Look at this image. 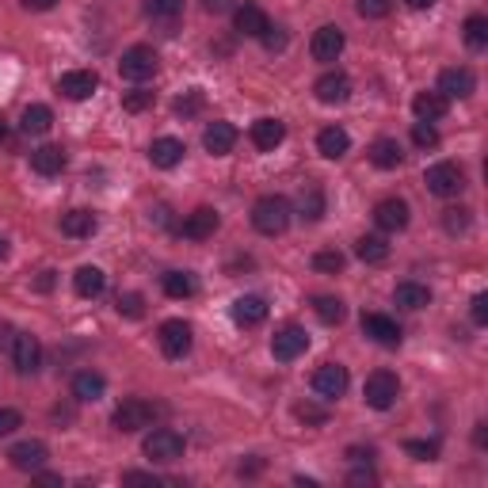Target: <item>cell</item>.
<instances>
[{
	"label": "cell",
	"instance_id": "6da1fadb",
	"mask_svg": "<svg viewBox=\"0 0 488 488\" xmlns=\"http://www.w3.org/2000/svg\"><path fill=\"white\" fill-rule=\"evenodd\" d=\"M252 225L260 229L264 237H279V233H286V225H290V203H286L282 195H264V198H256V206H252Z\"/></svg>",
	"mask_w": 488,
	"mask_h": 488
},
{
	"label": "cell",
	"instance_id": "7a4b0ae2",
	"mask_svg": "<svg viewBox=\"0 0 488 488\" xmlns=\"http://www.w3.org/2000/svg\"><path fill=\"white\" fill-rule=\"evenodd\" d=\"M363 397H366V405L378 408V412L393 408L397 397H400V378L393 374V370H374V374L366 378V385H363Z\"/></svg>",
	"mask_w": 488,
	"mask_h": 488
},
{
	"label": "cell",
	"instance_id": "3957f363",
	"mask_svg": "<svg viewBox=\"0 0 488 488\" xmlns=\"http://www.w3.org/2000/svg\"><path fill=\"white\" fill-rule=\"evenodd\" d=\"M119 77L130 80V84H141V80L156 77V54H153V46H130V50H122V57H119Z\"/></svg>",
	"mask_w": 488,
	"mask_h": 488
},
{
	"label": "cell",
	"instance_id": "277c9868",
	"mask_svg": "<svg viewBox=\"0 0 488 488\" xmlns=\"http://www.w3.org/2000/svg\"><path fill=\"white\" fill-rule=\"evenodd\" d=\"M153 405L149 400H141V397H130V400H122L119 408H114L111 416V424H114V432H122V435H130V432H141V427H149L153 424Z\"/></svg>",
	"mask_w": 488,
	"mask_h": 488
},
{
	"label": "cell",
	"instance_id": "5b68a950",
	"mask_svg": "<svg viewBox=\"0 0 488 488\" xmlns=\"http://www.w3.org/2000/svg\"><path fill=\"white\" fill-rule=\"evenodd\" d=\"M141 450H146L149 462H176V458H183V435L172 432V427H156V432L146 435Z\"/></svg>",
	"mask_w": 488,
	"mask_h": 488
},
{
	"label": "cell",
	"instance_id": "8992f818",
	"mask_svg": "<svg viewBox=\"0 0 488 488\" xmlns=\"http://www.w3.org/2000/svg\"><path fill=\"white\" fill-rule=\"evenodd\" d=\"M424 183H427V191H432V195H439V198H454L458 191L466 188V172L458 168V164H450V161H442V164H432V168H427Z\"/></svg>",
	"mask_w": 488,
	"mask_h": 488
},
{
	"label": "cell",
	"instance_id": "52a82bcc",
	"mask_svg": "<svg viewBox=\"0 0 488 488\" xmlns=\"http://www.w3.org/2000/svg\"><path fill=\"white\" fill-rule=\"evenodd\" d=\"M309 348V332L298 324H282L275 336H271V355L279 358V363H294L298 355H306Z\"/></svg>",
	"mask_w": 488,
	"mask_h": 488
},
{
	"label": "cell",
	"instance_id": "ba28073f",
	"mask_svg": "<svg viewBox=\"0 0 488 488\" xmlns=\"http://www.w3.org/2000/svg\"><path fill=\"white\" fill-rule=\"evenodd\" d=\"M8 462H12V469H20V473H38L42 466L50 462V447L42 439H23V442H16V447L8 450Z\"/></svg>",
	"mask_w": 488,
	"mask_h": 488
},
{
	"label": "cell",
	"instance_id": "9c48e42d",
	"mask_svg": "<svg viewBox=\"0 0 488 488\" xmlns=\"http://www.w3.org/2000/svg\"><path fill=\"white\" fill-rule=\"evenodd\" d=\"M313 393L321 400H340L348 393V366H340V363L317 366V374H313Z\"/></svg>",
	"mask_w": 488,
	"mask_h": 488
},
{
	"label": "cell",
	"instance_id": "30bf717a",
	"mask_svg": "<svg viewBox=\"0 0 488 488\" xmlns=\"http://www.w3.org/2000/svg\"><path fill=\"white\" fill-rule=\"evenodd\" d=\"M12 366H16V374H35L42 366V343L31 332L12 336Z\"/></svg>",
	"mask_w": 488,
	"mask_h": 488
},
{
	"label": "cell",
	"instance_id": "8fae6325",
	"mask_svg": "<svg viewBox=\"0 0 488 488\" xmlns=\"http://www.w3.org/2000/svg\"><path fill=\"white\" fill-rule=\"evenodd\" d=\"M343 46H348V38H343L340 27L324 23V27H317V35H313L309 54H313V62H336V57L343 54Z\"/></svg>",
	"mask_w": 488,
	"mask_h": 488
},
{
	"label": "cell",
	"instance_id": "7c38bea8",
	"mask_svg": "<svg viewBox=\"0 0 488 488\" xmlns=\"http://www.w3.org/2000/svg\"><path fill=\"white\" fill-rule=\"evenodd\" d=\"M156 340H161L164 358H183L191 351V324L188 321H164Z\"/></svg>",
	"mask_w": 488,
	"mask_h": 488
},
{
	"label": "cell",
	"instance_id": "4fadbf2b",
	"mask_svg": "<svg viewBox=\"0 0 488 488\" xmlns=\"http://www.w3.org/2000/svg\"><path fill=\"white\" fill-rule=\"evenodd\" d=\"M473 88H477V77H473V69H466V65H454V69H442L439 73V96L469 99Z\"/></svg>",
	"mask_w": 488,
	"mask_h": 488
},
{
	"label": "cell",
	"instance_id": "5bb4252c",
	"mask_svg": "<svg viewBox=\"0 0 488 488\" xmlns=\"http://www.w3.org/2000/svg\"><path fill=\"white\" fill-rule=\"evenodd\" d=\"M218 225H222L218 210H210V206H198V210H191L188 218H183L180 233L188 237V240H210L214 233H218Z\"/></svg>",
	"mask_w": 488,
	"mask_h": 488
},
{
	"label": "cell",
	"instance_id": "9a60e30c",
	"mask_svg": "<svg viewBox=\"0 0 488 488\" xmlns=\"http://www.w3.org/2000/svg\"><path fill=\"white\" fill-rule=\"evenodd\" d=\"M363 336H370L382 348H397L400 343V324L385 313H363Z\"/></svg>",
	"mask_w": 488,
	"mask_h": 488
},
{
	"label": "cell",
	"instance_id": "2e32d148",
	"mask_svg": "<svg viewBox=\"0 0 488 488\" xmlns=\"http://www.w3.org/2000/svg\"><path fill=\"white\" fill-rule=\"evenodd\" d=\"M374 222L382 233H400V229H408V203L405 198H382L374 206Z\"/></svg>",
	"mask_w": 488,
	"mask_h": 488
},
{
	"label": "cell",
	"instance_id": "e0dca14e",
	"mask_svg": "<svg viewBox=\"0 0 488 488\" xmlns=\"http://www.w3.org/2000/svg\"><path fill=\"white\" fill-rule=\"evenodd\" d=\"M96 88H99V77L92 73V69H73V73H65L62 80H57V92H62L65 99H88Z\"/></svg>",
	"mask_w": 488,
	"mask_h": 488
},
{
	"label": "cell",
	"instance_id": "ac0fdd59",
	"mask_svg": "<svg viewBox=\"0 0 488 488\" xmlns=\"http://www.w3.org/2000/svg\"><path fill=\"white\" fill-rule=\"evenodd\" d=\"M203 146H206V153H214V156H225V153H233V146H237V126L233 122H210L206 130H203Z\"/></svg>",
	"mask_w": 488,
	"mask_h": 488
},
{
	"label": "cell",
	"instance_id": "d6986e66",
	"mask_svg": "<svg viewBox=\"0 0 488 488\" xmlns=\"http://www.w3.org/2000/svg\"><path fill=\"white\" fill-rule=\"evenodd\" d=\"M233 27H237L240 35H248V38H260L267 27H271V20H267L264 8H256V4H237V8H233Z\"/></svg>",
	"mask_w": 488,
	"mask_h": 488
},
{
	"label": "cell",
	"instance_id": "ffe728a7",
	"mask_svg": "<svg viewBox=\"0 0 488 488\" xmlns=\"http://www.w3.org/2000/svg\"><path fill=\"white\" fill-rule=\"evenodd\" d=\"M248 138H252V146H256V149L271 153L275 146H282V138H286V122H279V119H256V122H252V130H248Z\"/></svg>",
	"mask_w": 488,
	"mask_h": 488
},
{
	"label": "cell",
	"instance_id": "44dd1931",
	"mask_svg": "<svg viewBox=\"0 0 488 488\" xmlns=\"http://www.w3.org/2000/svg\"><path fill=\"white\" fill-rule=\"evenodd\" d=\"M183 153H188V146H183L180 138H153L149 161H153V168H176L183 161Z\"/></svg>",
	"mask_w": 488,
	"mask_h": 488
},
{
	"label": "cell",
	"instance_id": "7402d4cb",
	"mask_svg": "<svg viewBox=\"0 0 488 488\" xmlns=\"http://www.w3.org/2000/svg\"><path fill=\"white\" fill-rule=\"evenodd\" d=\"M267 317V301L260 294H240L233 301V321L244 324V328H256V324H264Z\"/></svg>",
	"mask_w": 488,
	"mask_h": 488
},
{
	"label": "cell",
	"instance_id": "603a6c76",
	"mask_svg": "<svg viewBox=\"0 0 488 488\" xmlns=\"http://www.w3.org/2000/svg\"><path fill=\"white\" fill-rule=\"evenodd\" d=\"M313 96H317L321 104H343V99L351 96V80L343 73H324V77H317V84H313Z\"/></svg>",
	"mask_w": 488,
	"mask_h": 488
},
{
	"label": "cell",
	"instance_id": "cb8c5ba5",
	"mask_svg": "<svg viewBox=\"0 0 488 488\" xmlns=\"http://www.w3.org/2000/svg\"><path fill=\"white\" fill-rule=\"evenodd\" d=\"M447 107H450V99L439 92H416V99H412V114L420 122H439L442 114H447Z\"/></svg>",
	"mask_w": 488,
	"mask_h": 488
},
{
	"label": "cell",
	"instance_id": "d4e9b609",
	"mask_svg": "<svg viewBox=\"0 0 488 488\" xmlns=\"http://www.w3.org/2000/svg\"><path fill=\"white\" fill-rule=\"evenodd\" d=\"M31 168L38 176H62L65 172V149L62 146H38L31 153Z\"/></svg>",
	"mask_w": 488,
	"mask_h": 488
},
{
	"label": "cell",
	"instance_id": "484cf974",
	"mask_svg": "<svg viewBox=\"0 0 488 488\" xmlns=\"http://www.w3.org/2000/svg\"><path fill=\"white\" fill-rule=\"evenodd\" d=\"M317 149H321V156H328V161H340V156L351 149V138L343 126H324L317 134Z\"/></svg>",
	"mask_w": 488,
	"mask_h": 488
},
{
	"label": "cell",
	"instance_id": "4316f807",
	"mask_svg": "<svg viewBox=\"0 0 488 488\" xmlns=\"http://www.w3.org/2000/svg\"><path fill=\"white\" fill-rule=\"evenodd\" d=\"M393 301L400 309H427L432 306V290H427L424 282H397V290H393Z\"/></svg>",
	"mask_w": 488,
	"mask_h": 488
},
{
	"label": "cell",
	"instance_id": "83f0119b",
	"mask_svg": "<svg viewBox=\"0 0 488 488\" xmlns=\"http://www.w3.org/2000/svg\"><path fill=\"white\" fill-rule=\"evenodd\" d=\"M96 214L92 210H69V214H62V233L65 237H73V240H80V237H92L96 233Z\"/></svg>",
	"mask_w": 488,
	"mask_h": 488
},
{
	"label": "cell",
	"instance_id": "f1b7e54d",
	"mask_svg": "<svg viewBox=\"0 0 488 488\" xmlns=\"http://www.w3.org/2000/svg\"><path fill=\"white\" fill-rule=\"evenodd\" d=\"M54 126V111L46 104H31L23 111V119H20V130L23 134H31V138H42Z\"/></svg>",
	"mask_w": 488,
	"mask_h": 488
},
{
	"label": "cell",
	"instance_id": "f546056e",
	"mask_svg": "<svg viewBox=\"0 0 488 488\" xmlns=\"http://www.w3.org/2000/svg\"><path fill=\"white\" fill-rule=\"evenodd\" d=\"M73 290L80 298H99V294L107 290V275L99 267H80L77 275H73Z\"/></svg>",
	"mask_w": 488,
	"mask_h": 488
},
{
	"label": "cell",
	"instance_id": "4dcf8cb0",
	"mask_svg": "<svg viewBox=\"0 0 488 488\" xmlns=\"http://www.w3.org/2000/svg\"><path fill=\"white\" fill-rule=\"evenodd\" d=\"M104 390H107V382H104V374H96V370H80L73 378V397L84 400V405H88V400H99Z\"/></svg>",
	"mask_w": 488,
	"mask_h": 488
},
{
	"label": "cell",
	"instance_id": "1f68e13d",
	"mask_svg": "<svg viewBox=\"0 0 488 488\" xmlns=\"http://www.w3.org/2000/svg\"><path fill=\"white\" fill-rule=\"evenodd\" d=\"M298 214H301L306 222H321V218H324V191L317 188V183L301 188V195H298Z\"/></svg>",
	"mask_w": 488,
	"mask_h": 488
},
{
	"label": "cell",
	"instance_id": "d6a6232c",
	"mask_svg": "<svg viewBox=\"0 0 488 488\" xmlns=\"http://www.w3.org/2000/svg\"><path fill=\"white\" fill-rule=\"evenodd\" d=\"M355 256L363 264H385V260H390V244H385V237H374V233L358 237L355 240Z\"/></svg>",
	"mask_w": 488,
	"mask_h": 488
},
{
	"label": "cell",
	"instance_id": "836d02e7",
	"mask_svg": "<svg viewBox=\"0 0 488 488\" xmlns=\"http://www.w3.org/2000/svg\"><path fill=\"white\" fill-rule=\"evenodd\" d=\"M370 161H374L378 168H397L400 161H405V153H400L397 138H378L374 146H370Z\"/></svg>",
	"mask_w": 488,
	"mask_h": 488
},
{
	"label": "cell",
	"instance_id": "e575fe53",
	"mask_svg": "<svg viewBox=\"0 0 488 488\" xmlns=\"http://www.w3.org/2000/svg\"><path fill=\"white\" fill-rule=\"evenodd\" d=\"M161 286H164V294H168V298L183 301V298H191V294H195V275H191V271H168V275L161 279Z\"/></svg>",
	"mask_w": 488,
	"mask_h": 488
},
{
	"label": "cell",
	"instance_id": "d590c367",
	"mask_svg": "<svg viewBox=\"0 0 488 488\" xmlns=\"http://www.w3.org/2000/svg\"><path fill=\"white\" fill-rule=\"evenodd\" d=\"M313 313H317L324 324H340L343 317H348V306H343L340 298H332V294H317V298H313Z\"/></svg>",
	"mask_w": 488,
	"mask_h": 488
},
{
	"label": "cell",
	"instance_id": "8d00e7d4",
	"mask_svg": "<svg viewBox=\"0 0 488 488\" xmlns=\"http://www.w3.org/2000/svg\"><path fill=\"white\" fill-rule=\"evenodd\" d=\"M469 225H473V214H469L466 206H450V210H442V229H447L450 237L469 233Z\"/></svg>",
	"mask_w": 488,
	"mask_h": 488
},
{
	"label": "cell",
	"instance_id": "74e56055",
	"mask_svg": "<svg viewBox=\"0 0 488 488\" xmlns=\"http://www.w3.org/2000/svg\"><path fill=\"white\" fill-rule=\"evenodd\" d=\"M462 31H466V46L469 50H484L488 46V20L484 16H469Z\"/></svg>",
	"mask_w": 488,
	"mask_h": 488
},
{
	"label": "cell",
	"instance_id": "f35d334b",
	"mask_svg": "<svg viewBox=\"0 0 488 488\" xmlns=\"http://www.w3.org/2000/svg\"><path fill=\"white\" fill-rule=\"evenodd\" d=\"M183 12V0H146V16L149 20H161V23H172Z\"/></svg>",
	"mask_w": 488,
	"mask_h": 488
},
{
	"label": "cell",
	"instance_id": "ab89813d",
	"mask_svg": "<svg viewBox=\"0 0 488 488\" xmlns=\"http://www.w3.org/2000/svg\"><path fill=\"white\" fill-rule=\"evenodd\" d=\"M355 8L363 20H385L393 12V0H355Z\"/></svg>",
	"mask_w": 488,
	"mask_h": 488
},
{
	"label": "cell",
	"instance_id": "60d3db41",
	"mask_svg": "<svg viewBox=\"0 0 488 488\" xmlns=\"http://www.w3.org/2000/svg\"><path fill=\"white\" fill-rule=\"evenodd\" d=\"M313 267H317L321 275H336V271H343V252H336V248H324V252L313 256Z\"/></svg>",
	"mask_w": 488,
	"mask_h": 488
},
{
	"label": "cell",
	"instance_id": "b9f144b4",
	"mask_svg": "<svg viewBox=\"0 0 488 488\" xmlns=\"http://www.w3.org/2000/svg\"><path fill=\"white\" fill-rule=\"evenodd\" d=\"M122 313V317H130V321H138L141 313H146V298H141L138 290H130V294H119V306H114Z\"/></svg>",
	"mask_w": 488,
	"mask_h": 488
},
{
	"label": "cell",
	"instance_id": "7bdbcfd3",
	"mask_svg": "<svg viewBox=\"0 0 488 488\" xmlns=\"http://www.w3.org/2000/svg\"><path fill=\"white\" fill-rule=\"evenodd\" d=\"M412 141H416L420 149H435V146H439V130H435L432 122H416V126H412Z\"/></svg>",
	"mask_w": 488,
	"mask_h": 488
},
{
	"label": "cell",
	"instance_id": "ee69618b",
	"mask_svg": "<svg viewBox=\"0 0 488 488\" xmlns=\"http://www.w3.org/2000/svg\"><path fill=\"white\" fill-rule=\"evenodd\" d=\"M198 111H203V92H198V88L183 92L176 99V114H183V119H191V114H198Z\"/></svg>",
	"mask_w": 488,
	"mask_h": 488
},
{
	"label": "cell",
	"instance_id": "f6af8a7d",
	"mask_svg": "<svg viewBox=\"0 0 488 488\" xmlns=\"http://www.w3.org/2000/svg\"><path fill=\"white\" fill-rule=\"evenodd\" d=\"M405 450L416 458V462H435V458H439V447H435V442H420V439H408Z\"/></svg>",
	"mask_w": 488,
	"mask_h": 488
},
{
	"label": "cell",
	"instance_id": "bcb514c9",
	"mask_svg": "<svg viewBox=\"0 0 488 488\" xmlns=\"http://www.w3.org/2000/svg\"><path fill=\"white\" fill-rule=\"evenodd\" d=\"M294 416H298L301 424H324V420H328V412H324V408H317V405H309V400H306V405H298V408H294Z\"/></svg>",
	"mask_w": 488,
	"mask_h": 488
},
{
	"label": "cell",
	"instance_id": "7dc6e473",
	"mask_svg": "<svg viewBox=\"0 0 488 488\" xmlns=\"http://www.w3.org/2000/svg\"><path fill=\"white\" fill-rule=\"evenodd\" d=\"M16 427H23V416H20L16 408H0V439L12 435Z\"/></svg>",
	"mask_w": 488,
	"mask_h": 488
},
{
	"label": "cell",
	"instance_id": "c3c4849f",
	"mask_svg": "<svg viewBox=\"0 0 488 488\" xmlns=\"http://www.w3.org/2000/svg\"><path fill=\"white\" fill-rule=\"evenodd\" d=\"M260 42L267 50H282L286 46V31H282V27H267V31L260 35Z\"/></svg>",
	"mask_w": 488,
	"mask_h": 488
},
{
	"label": "cell",
	"instance_id": "681fc988",
	"mask_svg": "<svg viewBox=\"0 0 488 488\" xmlns=\"http://www.w3.org/2000/svg\"><path fill=\"white\" fill-rule=\"evenodd\" d=\"M122 481H126V484H168L164 477H156V473H138V469L122 473Z\"/></svg>",
	"mask_w": 488,
	"mask_h": 488
},
{
	"label": "cell",
	"instance_id": "f907efd6",
	"mask_svg": "<svg viewBox=\"0 0 488 488\" xmlns=\"http://www.w3.org/2000/svg\"><path fill=\"white\" fill-rule=\"evenodd\" d=\"M149 104H153V92H130V96H126V111H141Z\"/></svg>",
	"mask_w": 488,
	"mask_h": 488
},
{
	"label": "cell",
	"instance_id": "816d5d0a",
	"mask_svg": "<svg viewBox=\"0 0 488 488\" xmlns=\"http://www.w3.org/2000/svg\"><path fill=\"white\" fill-rule=\"evenodd\" d=\"M348 484H355V488L358 484H378V473L374 469H355L351 477H348Z\"/></svg>",
	"mask_w": 488,
	"mask_h": 488
},
{
	"label": "cell",
	"instance_id": "f5cc1de1",
	"mask_svg": "<svg viewBox=\"0 0 488 488\" xmlns=\"http://www.w3.org/2000/svg\"><path fill=\"white\" fill-rule=\"evenodd\" d=\"M473 321H477V324L488 321V294H477V298H473Z\"/></svg>",
	"mask_w": 488,
	"mask_h": 488
},
{
	"label": "cell",
	"instance_id": "db71d44e",
	"mask_svg": "<svg viewBox=\"0 0 488 488\" xmlns=\"http://www.w3.org/2000/svg\"><path fill=\"white\" fill-rule=\"evenodd\" d=\"M57 4V0H23V8L27 12H50Z\"/></svg>",
	"mask_w": 488,
	"mask_h": 488
},
{
	"label": "cell",
	"instance_id": "11a10c76",
	"mask_svg": "<svg viewBox=\"0 0 488 488\" xmlns=\"http://www.w3.org/2000/svg\"><path fill=\"white\" fill-rule=\"evenodd\" d=\"M260 469H264V462H260V458H256V462H240V469H237V473H240V477H252V473H260Z\"/></svg>",
	"mask_w": 488,
	"mask_h": 488
},
{
	"label": "cell",
	"instance_id": "9f6ffc18",
	"mask_svg": "<svg viewBox=\"0 0 488 488\" xmlns=\"http://www.w3.org/2000/svg\"><path fill=\"white\" fill-rule=\"evenodd\" d=\"M31 477H35L38 484H62V477H57V473H42V469H38V473H31Z\"/></svg>",
	"mask_w": 488,
	"mask_h": 488
},
{
	"label": "cell",
	"instance_id": "6f0895ef",
	"mask_svg": "<svg viewBox=\"0 0 488 488\" xmlns=\"http://www.w3.org/2000/svg\"><path fill=\"white\" fill-rule=\"evenodd\" d=\"M405 4H408L412 12H427V8H435L439 0H405Z\"/></svg>",
	"mask_w": 488,
	"mask_h": 488
},
{
	"label": "cell",
	"instance_id": "680465c9",
	"mask_svg": "<svg viewBox=\"0 0 488 488\" xmlns=\"http://www.w3.org/2000/svg\"><path fill=\"white\" fill-rule=\"evenodd\" d=\"M206 12H225V8H233V0H203Z\"/></svg>",
	"mask_w": 488,
	"mask_h": 488
},
{
	"label": "cell",
	"instance_id": "91938a15",
	"mask_svg": "<svg viewBox=\"0 0 488 488\" xmlns=\"http://www.w3.org/2000/svg\"><path fill=\"white\" fill-rule=\"evenodd\" d=\"M12 336H16V332H12V324H4V321H0V348H8V343H12Z\"/></svg>",
	"mask_w": 488,
	"mask_h": 488
},
{
	"label": "cell",
	"instance_id": "94428289",
	"mask_svg": "<svg viewBox=\"0 0 488 488\" xmlns=\"http://www.w3.org/2000/svg\"><path fill=\"white\" fill-rule=\"evenodd\" d=\"M54 286V271H42V279H38V290H50Z\"/></svg>",
	"mask_w": 488,
	"mask_h": 488
},
{
	"label": "cell",
	"instance_id": "6125c7cd",
	"mask_svg": "<svg viewBox=\"0 0 488 488\" xmlns=\"http://www.w3.org/2000/svg\"><path fill=\"white\" fill-rule=\"evenodd\" d=\"M473 442H477V447H484V424H477V432H473Z\"/></svg>",
	"mask_w": 488,
	"mask_h": 488
},
{
	"label": "cell",
	"instance_id": "be15d7a7",
	"mask_svg": "<svg viewBox=\"0 0 488 488\" xmlns=\"http://www.w3.org/2000/svg\"><path fill=\"white\" fill-rule=\"evenodd\" d=\"M4 252H8V240H4V237H0V256H4Z\"/></svg>",
	"mask_w": 488,
	"mask_h": 488
},
{
	"label": "cell",
	"instance_id": "e7e4bbea",
	"mask_svg": "<svg viewBox=\"0 0 488 488\" xmlns=\"http://www.w3.org/2000/svg\"><path fill=\"white\" fill-rule=\"evenodd\" d=\"M8 134V126H4V119H0V138H4Z\"/></svg>",
	"mask_w": 488,
	"mask_h": 488
}]
</instances>
